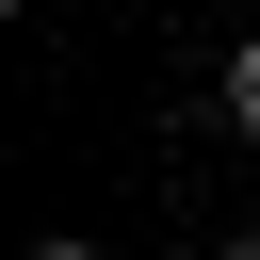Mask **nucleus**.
Listing matches in <instances>:
<instances>
[{
	"label": "nucleus",
	"instance_id": "1",
	"mask_svg": "<svg viewBox=\"0 0 260 260\" xmlns=\"http://www.w3.org/2000/svg\"><path fill=\"white\" fill-rule=\"evenodd\" d=\"M211 98H228V130H260V32L228 49V81H211Z\"/></svg>",
	"mask_w": 260,
	"mask_h": 260
},
{
	"label": "nucleus",
	"instance_id": "2",
	"mask_svg": "<svg viewBox=\"0 0 260 260\" xmlns=\"http://www.w3.org/2000/svg\"><path fill=\"white\" fill-rule=\"evenodd\" d=\"M32 260H98V244H81V228H49V244H32Z\"/></svg>",
	"mask_w": 260,
	"mask_h": 260
},
{
	"label": "nucleus",
	"instance_id": "3",
	"mask_svg": "<svg viewBox=\"0 0 260 260\" xmlns=\"http://www.w3.org/2000/svg\"><path fill=\"white\" fill-rule=\"evenodd\" d=\"M228 260H260V228H228Z\"/></svg>",
	"mask_w": 260,
	"mask_h": 260
}]
</instances>
